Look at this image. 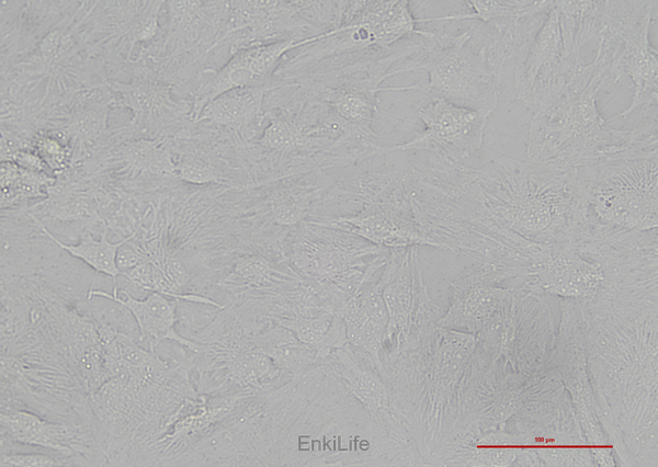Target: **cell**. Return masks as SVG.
Returning <instances> with one entry per match:
<instances>
[{
  "label": "cell",
  "instance_id": "f1b7e54d",
  "mask_svg": "<svg viewBox=\"0 0 658 467\" xmlns=\"http://www.w3.org/2000/svg\"><path fill=\"white\" fill-rule=\"evenodd\" d=\"M1 467H57L68 466V464L58 456H52L43 453H21L8 452L1 453Z\"/></svg>",
  "mask_w": 658,
  "mask_h": 467
},
{
  "label": "cell",
  "instance_id": "5b68a950",
  "mask_svg": "<svg viewBox=\"0 0 658 467\" xmlns=\"http://www.w3.org/2000/svg\"><path fill=\"white\" fill-rule=\"evenodd\" d=\"M428 33L427 29L419 27L407 0L347 1L338 25L318 41L290 52L273 80L294 79Z\"/></svg>",
  "mask_w": 658,
  "mask_h": 467
},
{
  "label": "cell",
  "instance_id": "7c38bea8",
  "mask_svg": "<svg viewBox=\"0 0 658 467\" xmlns=\"http://www.w3.org/2000/svg\"><path fill=\"white\" fill-rule=\"evenodd\" d=\"M114 107H125L132 117L113 127L117 141L135 138H170L191 122L192 101L174 86L159 79L109 81Z\"/></svg>",
  "mask_w": 658,
  "mask_h": 467
},
{
  "label": "cell",
  "instance_id": "7a4b0ae2",
  "mask_svg": "<svg viewBox=\"0 0 658 467\" xmlns=\"http://www.w3.org/2000/svg\"><path fill=\"white\" fill-rule=\"evenodd\" d=\"M610 77L606 61H592L558 94L534 112L526 156L534 163L576 169L626 148L636 137L632 129L611 127L598 107L599 91Z\"/></svg>",
  "mask_w": 658,
  "mask_h": 467
},
{
  "label": "cell",
  "instance_id": "ba28073f",
  "mask_svg": "<svg viewBox=\"0 0 658 467\" xmlns=\"http://www.w3.org/2000/svg\"><path fill=\"white\" fill-rule=\"evenodd\" d=\"M656 13V0L601 3L595 53L608 62L614 82L627 77L633 87L629 106L612 118L657 107V50L649 38Z\"/></svg>",
  "mask_w": 658,
  "mask_h": 467
},
{
  "label": "cell",
  "instance_id": "9a60e30c",
  "mask_svg": "<svg viewBox=\"0 0 658 467\" xmlns=\"http://www.w3.org/2000/svg\"><path fill=\"white\" fill-rule=\"evenodd\" d=\"M324 33L304 39L256 44L237 50L218 69L202 76L191 95V122H196L203 109L226 91L268 86L290 52L314 43Z\"/></svg>",
  "mask_w": 658,
  "mask_h": 467
},
{
  "label": "cell",
  "instance_id": "3957f363",
  "mask_svg": "<svg viewBox=\"0 0 658 467\" xmlns=\"http://www.w3.org/2000/svg\"><path fill=\"white\" fill-rule=\"evenodd\" d=\"M657 113L643 114L623 150L576 168L588 227L647 231L657 227Z\"/></svg>",
  "mask_w": 658,
  "mask_h": 467
},
{
  "label": "cell",
  "instance_id": "277c9868",
  "mask_svg": "<svg viewBox=\"0 0 658 467\" xmlns=\"http://www.w3.org/2000/svg\"><path fill=\"white\" fill-rule=\"evenodd\" d=\"M601 1H553L511 66L515 99L533 112L586 67L582 49L595 39Z\"/></svg>",
  "mask_w": 658,
  "mask_h": 467
},
{
  "label": "cell",
  "instance_id": "603a6c76",
  "mask_svg": "<svg viewBox=\"0 0 658 467\" xmlns=\"http://www.w3.org/2000/svg\"><path fill=\"white\" fill-rule=\"evenodd\" d=\"M291 330L302 342L314 348L321 361L334 349L348 343L344 321L339 312L269 318Z\"/></svg>",
  "mask_w": 658,
  "mask_h": 467
},
{
  "label": "cell",
  "instance_id": "e0dca14e",
  "mask_svg": "<svg viewBox=\"0 0 658 467\" xmlns=\"http://www.w3.org/2000/svg\"><path fill=\"white\" fill-rule=\"evenodd\" d=\"M303 282L285 258L284 243H269L238 255L214 286L234 301L252 298L268 303L287 295Z\"/></svg>",
  "mask_w": 658,
  "mask_h": 467
},
{
  "label": "cell",
  "instance_id": "52a82bcc",
  "mask_svg": "<svg viewBox=\"0 0 658 467\" xmlns=\"http://www.w3.org/2000/svg\"><path fill=\"white\" fill-rule=\"evenodd\" d=\"M428 75L424 90L462 107L491 115L501 80L489 58L481 27L458 33L430 30L419 55L418 71Z\"/></svg>",
  "mask_w": 658,
  "mask_h": 467
},
{
  "label": "cell",
  "instance_id": "6da1fadb",
  "mask_svg": "<svg viewBox=\"0 0 658 467\" xmlns=\"http://www.w3.org/2000/svg\"><path fill=\"white\" fill-rule=\"evenodd\" d=\"M433 170L454 224L486 223L537 243L579 241L588 230L575 169L507 156L469 168L438 155Z\"/></svg>",
  "mask_w": 658,
  "mask_h": 467
},
{
  "label": "cell",
  "instance_id": "30bf717a",
  "mask_svg": "<svg viewBox=\"0 0 658 467\" xmlns=\"http://www.w3.org/2000/svg\"><path fill=\"white\" fill-rule=\"evenodd\" d=\"M77 167L97 178L106 189L123 195H154L180 182L170 138L115 141Z\"/></svg>",
  "mask_w": 658,
  "mask_h": 467
},
{
  "label": "cell",
  "instance_id": "4fadbf2b",
  "mask_svg": "<svg viewBox=\"0 0 658 467\" xmlns=\"http://www.w3.org/2000/svg\"><path fill=\"white\" fill-rule=\"evenodd\" d=\"M418 117L424 130L411 140L382 146L381 155L394 151H427L461 162L477 152L484 144L489 114L458 106L441 98L420 107Z\"/></svg>",
  "mask_w": 658,
  "mask_h": 467
},
{
  "label": "cell",
  "instance_id": "ffe728a7",
  "mask_svg": "<svg viewBox=\"0 0 658 467\" xmlns=\"http://www.w3.org/2000/svg\"><path fill=\"white\" fill-rule=\"evenodd\" d=\"M102 297L114 300L129 310L138 328L139 342L151 351H157L163 341L178 343L188 350L197 353V342L178 332L175 326L179 321V300L167 297L160 293L151 292L144 298L134 297L129 292L112 287V292L99 287L87 291V300Z\"/></svg>",
  "mask_w": 658,
  "mask_h": 467
},
{
  "label": "cell",
  "instance_id": "44dd1931",
  "mask_svg": "<svg viewBox=\"0 0 658 467\" xmlns=\"http://www.w3.org/2000/svg\"><path fill=\"white\" fill-rule=\"evenodd\" d=\"M266 89L268 86H260L226 91L203 109L197 121L224 128L249 145L260 136L266 123Z\"/></svg>",
  "mask_w": 658,
  "mask_h": 467
},
{
  "label": "cell",
  "instance_id": "f546056e",
  "mask_svg": "<svg viewBox=\"0 0 658 467\" xmlns=\"http://www.w3.org/2000/svg\"><path fill=\"white\" fill-rule=\"evenodd\" d=\"M10 161L16 163L20 168L33 172L49 173V170L43 159L32 149H22L18 151ZM53 176V175H52Z\"/></svg>",
  "mask_w": 658,
  "mask_h": 467
},
{
  "label": "cell",
  "instance_id": "4316f807",
  "mask_svg": "<svg viewBox=\"0 0 658 467\" xmlns=\"http://www.w3.org/2000/svg\"><path fill=\"white\" fill-rule=\"evenodd\" d=\"M1 209L30 206L47 195L56 181L47 173L20 168L13 161H1Z\"/></svg>",
  "mask_w": 658,
  "mask_h": 467
},
{
  "label": "cell",
  "instance_id": "8fae6325",
  "mask_svg": "<svg viewBox=\"0 0 658 467\" xmlns=\"http://www.w3.org/2000/svg\"><path fill=\"white\" fill-rule=\"evenodd\" d=\"M117 201V194L97 178L78 167L56 176L45 198L26 206L49 231L77 238L83 231L97 237L107 228L105 218Z\"/></svg>",
  "mask_w": 658,
  "mask_h": 467
},
{
  "label": "cell",
  "instance_id": "7402d4cb",
  "mask_svg": "<svg viewBox=\"0 0 658 467\" xmlns=\"http://www.w3.org/2000/svg\"><path fill=\"white\" fill-rule=\"evenodd\" d=\"M257 346L287 376H298L322 362L317 351L302 342L291 330L266 317L254 337Z\"/></svg>",
  "mask_w": 658,
  "mask_h": 467
},
{
  "label": "cell",
  "instance_id": "5bb4252c",
  "mask_svg": "<svg viewBox=\"0 0 658 467\" xmlns=\"http://www.w3.org/2000/svg\"><path fill=\"white\" fill-rule=\"evenodd\" d=\"M0 423L1 441L50 451L68 466L106 465L97 433L87 425L49 420L19 408L2 409Z\"/></svg>",
  "mask_w": 658,
  "mask_h": 467
},
{
  "label": "cell",
  "instance_id": "9c48e42d",
  "mask_svg": "<svg viewBox=\"0 0 658 467\" xmlns=\"http://www.w3.org/2000/svg\"><path fill=\"white\" fill-rule=\"evenodd\" d=\"M177 176L193 185L246 186L251 183L248 145L203 121L190 122L170 137Z\"/></svg>",
  "mask_w": 658,
  "mask_h": 467
},
{
  "label": "cell",
  "instance_id": "d4e9b609",
  "mask_svg": "<svg viewBox=\"0 0 658 467\" xmlns=\"http://www.w3.org/2000/svg\"><path fill=\"white\" fill-rule=\"evenodd\" d=\"M339 314L345 324L348 343L368 354L384 376L382 354L387 322L371 315L355 294L342 304Z\"/></svg>",
  "mask_w": 658,
  "mask_h": 467
},
{
  "label": "cell",
  "instance_id": "d6986e66",
  "mask_svg": "<svg viewBox=\"0 0 658 467\" xmlns=\"http://www.w3.org/2000/svg\"><path fill=\"white\" fill-rule=\"evenodd\" d=\"M347 391L359 401L374 422L388 432H398L390 392L373 358L347 343L326 358Z\"/></svg>",
  "mask_w": 658,
  "mask_h": 467
},
{
  "label": "cell",
  "instance_id": "484cf974",
  "mask_svg": "<svg viewBox=\"0 0 658 467\" xmlns=\"http://www.w3.org/2000/svg\"><path fill=\"white\" fill-rule=\"evenodd\" d=\"M551 0H487L466 1V9L451 14L418 19L420 23H460L473 21L490 23L497 20L533 15L551 5Z\"/></svg>",
  "mask_w": 658,
  "mask_h": 467
},
{
  "label": "cell",
  "instance_id": "8992f818",
  "mask_svg": "<svg viewBox=\"0 0 658 467\" xmlns=\"http://www.w3.org/2000/svg\"><path fill=\"white\" fill-rule=\"evenodd\" d=\"M390 249L340 229L307 221L284 240V254L306 281L320 286L338 311L384 266Z\"/></svg>",
  "mask_w": 658,
  "mask_h": 467
},
{
  "label": "cell",
  "instance_id": "ac0fdd59",
  "mask_svg": "<svg viewBox=\"0 0 658 467\" xmlns=\"http://www.w3.org/2000/svg\"><path fill=\"white\" fill-rule=\"evenodd\" d=\"M510 269L492 263L452 285V300L436 326L454 330L481 331L512 299L514 291L492 286L499 278L513 276Z\"/></svg>",
  "mask_w": 658,
  "mask_h": 467
},
{
  "label": "cell",
  "instance_id": "cb8c5ba5",
  "mask_svg": "<svg viewBox=\"0 0 658 467\" xmlns=\"http://www.w3.org/2000/svg\"><path fill=\"white\" fill-rule=\"evenodd\" d=\"M39 224L44 234L71 258L80 260L94 272L103 274L112 281L121 275L116 258L117 251L126 238L111 241L109 228H105L99 237L89 230L83 231L78 237V243L70 244L59 239L41 221Z\"/></svg>",
  "mask_w": 658,
  "mask_h": 467
},
{
  "label": "cell",
  "instance_id": "2e32d148",
  "mask_svg": "<svg viewBox=\"0 0 658 467\" xmlns=\"http://www.w3.org/2000/svg\"><path fill=\"white\" fill-rule=\"evenodd\" d=\"M523 275L530 292L582 300L595 298L606 281L603 264L586 260L578 241L544 244Z\"/></svg>",
  "mask_w": 658,
  "mask_h": 467
},
{
  "label": "cell",
  "instance_id": "83f0119b",
  "mask_svg": "<svg viewBox=\"0 0 658 467\" xmlns=\"http://www.w3.org/2000/svg\"><path fill=\"white\" fill-rule=\"evenodd\" d=\"M32 150L43 159L49 173L55 178L72 166L71 148L54 135L37 134L32 141Z\"/></svg>",
  "mask_w": 658,
  "mask_h": 467
}]
</instances>
